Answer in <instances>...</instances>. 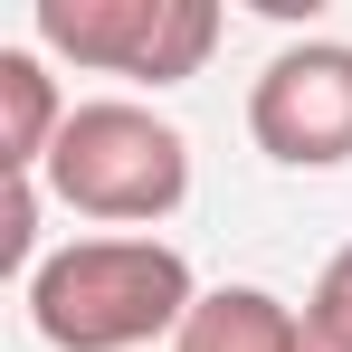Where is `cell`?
Here are the masks:
<instances>
[{
  "label": "cell",
  "mask_w": 352,
  "mask_h": 352,
  "mask_svg": "<svg viewBox=\"0 0 352 352\" xmlns=\"http://www.w3.org/2000/svg\"><path fill=\"white\" fill-rule=\"evenodd\" d=\"M305 324L333 333V343H352V248L324 257V276H314V295H305Z\"/></svg>",
  "instance_id": "cell-7"
},
{
  "label": "cell",
  "mask_w": 352,
  "mask_h": 352,
  "mask_svg": "<svg viewBox=\"0 0 352 352\" xmlns=\"http://www.w3.org/2000/svg\"><path fill=\"white\" fill-rule=\"evenodd\" d=\"M67 115H76V105L58 96L48 58H38V48H0V181H38L48 172Z\"/></svg>",
  "instance_id": "cell-5"
},
{
  "label": "cell",
  "mask_w": 352,
  "mask_h": 352,
  "mask_svg": "<svg viewBox=\"0 0 352 352\" xmlns=\"http://www.w3.org/2000/svg\"><path fill=\"white\" fill-rule=\"evenodd\" d=\"M305 343V314L267 286H200L190 324L172 333V352H295Z\"/></svg>",
  "instance_id": "cell-6"
},
{
  "label": "cell",
  "mask_w": 352,
  "mask_h": 352,
  "mask_svg": "<svg viewBox=\"0 0 352 352\" xmlns=\"http://www.w3.org/2000/svg\"><path fill=\"white\" fill-rule=\"evenodd\" d=\"M248 133L286 172L352 162V38H295L248 86Z\"/></svg>",
  "instance_id": "cell-4"
},
{
  "label": "cell",
  "mask_w": 352,
  "mask_h": 352,
  "mask_svg": "<svg viewBox=\"0 0 352 352\" xmlns=\"http://www.w3.org/2000/svg\"><path fill=\"white\" fill-rule=\"evenodd\" d=\"M219 0H38L29 38L67 67H96L124 86H181L219 58Z\"/></svg>",
  "instance_id": "cell-3"
},
{
  "label": "cell",
  "mask_w": 352,
  "mask_h": 352,
  "mask_svg": "<svg viewBox=\"0 0 352 352\" xmlns=\"http://www.w3.org/2000/svg\"><path fill=\"white\" fill-rule=\"evenodd\" d=\"M48 200L96 219L105 238H153L190 200V133L133 96H86L48 153Z\"/></svg>",
  "instance_id": "cell-2"
},
{
  "label": "cell",
  "mask_w": 352,
  "mask_h": 352,
  "mask_svg": "<svg viewBox=\"0 0 352 352\" xmlns=\"http://www.w3.org/2000/svg\"><path fill=\"white\" fill-rule=\"evenodd\" d=\"M295 352H352V343H333V333H314V324H305V343Z\"/></svg>",
  "instance_id": "cell-8"
},
{
  "label": "cell",
  "mask_w": 352,
  "mask_h": 352,
  "mask_svg": "<svg viewBox=\"0 0 352 352\" xmlns=\"http://www.w3.org/2000/svg\"><path fill=\"white\" fill-rule=\"evenodd\" d=\"M200 305V276L172 238H67L29 276V324L48 352H143L181 333Z\"/></svg>",
  "instance_id": "cell-1"
}]
</instances>
